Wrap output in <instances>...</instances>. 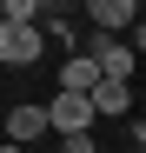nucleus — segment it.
<instances>
[{
    "label": "nucleus",
    "instance_id": "obj_8",
    "mask_svg": "<svg viewBox=\"0 0 146 153\" xmlns=\"http://www.w3.org/2000/svg\"><path fill=\"white\" fill-rule=\"evenodd\" d=\"M60 153H93V133H66V140H60Z\"/></svg>",
    "mask_w": 146,
    "mask_h": 153
},
{
    "label": "nucleus",
    "instance_id": "obj_3",
    "mask_svg": "<svg viewBox=\"0 0 146 153\" xmlns=\"http://www.w3.org/2000/svg\"><path fill=\"white\" fill-rule=\"evenodd\" d=\"M86 107H93V120H126L133 113V80H93Z\"/></svg>",
    "mask_w": 146,
    "mask_h": 153
},
{
    "label": "nucleus",
    "instance_id": "obj_1",
    "mask_svg": "<svg viewBox=\"0 0 146 153\" xmlns=\"http://www.w3.org/2000/svg\"><path fill=\"white\" fill-rule=\"evenodd\" d=\"M46 107V133H93V107H86V93H60L53 87V100H40Z\"/></svg>",
    "mask_w": 146,
    "mask_h": 153
},
{
    "label": "nucleus",
    "instance_id": "obj_2",
    "mask_svg": "<svg viewBox=\"0 0 146 153\" xmlns=\"http://www.w3.org/2000/svg\"><path fill=\"white\" fill-rule=\"evenodd\" d=\"M46 53L40 27H13V20H0V67H33Z\"/></svg>",
    "mask_w": 146,
    "mask_h": 153
},
{
    "label": "nucleus",
    "instance_id": "obj_9",
    "mask_svg": "<svg viewBox=\"0 0 146 153\" xmlns=\"http://www.w3.org/2000/svg\"><path fill=\"white\" fill-rule=\"evenodd\" d=\"M0 153H27V146H13V140H0Z\"/></svg>",
    "mask_w": 146,
    "mask_h": 153
},
{
    "label": "nucleus",
    "instance_id": "obj_5",
    "mask_svg": "<svg viewBox=\"0 0 146 153\" xmlns=\"http://www.w3.org/2000/svg\"><path fill=\"white\" fill-rule=\"evenodd\" d=\"M40 133H46V107H33V100H27V107H13V113H7V140H13V146H27V153H33Z\"/></svg>",
    "mask_w": 146,
    "mask_h": 153
},
{
    "label": "nucleus",
    "instance_id": "obj_4",
    "mask_svg": "<svg viewBox=\"0 0 146 153\" xmlns=\"http://www.w3.org/2000/svg\"><path fill=\"white\" fill-rule=\"evenodd\" d=\"M86 20L100 33H126L133 20H139V7H133V0H86Z\"/></svg>",
    "mask_w": 146,
    "mask_h": 153
},
{
    "label": "nucleus",
    "instance_id": "obj_6",
    "mask_svg": "<svg viewBox=\"0 0 146 153\" xmlns=\"http://www.w3.org/2000/svg\"><path fill=\"white\" fill-rule=\"evenodd\" d=\"M93 80H100L93 53H66V60H60V93H86Z\"/></svg>",
    "mask_w": 146,
    "mask_h": 153
},
{
    "label": "nucleus",
    "instance_id": "obj_7",
    "mask_svg": "<svg viewBox=\"0 0 146 153\" xmlns=\"http://www.w3.org/2000/svg\"><path fill=\"white\" fill-rule=\"evenodd\" d=\"M40 40L60 47V53H80V33H73V20H40Z\"/></svg>",
    "mask_w": 146,
    "mask_h": 153
},
{
    "label": "nucleus",
    "instance_id": "obj_10",
    "mask_svg": "<svg viewBox=\"0 0 146 153\" xmlns=\"http://www.w3.org/2000/svg\"><path fill=\"white\" fill-rule=\"evenodd\" d=\"M133 7H139V0H133Z\"/></svg>",
    "mask_w": 146,
    "mask_h": 153
}]
</instances>
